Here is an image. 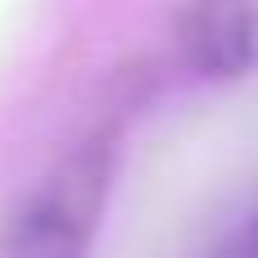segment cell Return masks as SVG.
I'll return each mask as SVG.
<instances>
[{
  "label": "cell",
  "mask_w": 258,
  "mask_h": 258,
  "mask_svg": "<svg viewBox=\"0 0 258 258\" xmlns=\"http://www.w3.org/2000/svg\"><path fill=\"white\" fill-rule=\"evenodd\" d=\"M109 186V150L95 141L41 177L0 218V258H82Z\"/></svg>",
  "instance_id": "1"
},
{
  "label": "cell",
  "mask_w": 258,
  "mask_h": 258,
  "mask_svg": "<svg viewBox=\"0 0 258 258\" xmlns=\"http://www.w3.org/2000/svg\"><path fill=\"white\" fill-rule=\"evenodd\" d=\"M181 59L209 77H236L258 54L254 0H186L177 18Z\"/></svg>",
  "instance_id": "2"
},
{
  "label": "cell",
  "mask_w": 258,
  "mask_h": 258,
  "mask_svg": "<svg viewBox=\"0 0 258 258\" xmlns=\"http://www.w3.org/2000/svg\"><path fill=\"white\" fill-rule=\"evenodd\" d=\"M200 258H258V213L240 218L236 227H227Z\"/></svg>",
  "instance_id": "3"
}]
</instances>
